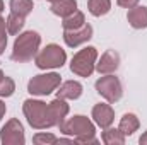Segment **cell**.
<instances>
[{
    "label": "cell",
    "mask_w": 147,
    "mask_h": 145,
    "mask_svg": "<svg viewBox=\"0 0 147 145\" xmlns=\"http://www.w3.org/2000/svg\"><path fill=\"white\" fill-rule=\"evenodd\" d=\"M96 91L101 97H105L108 103L115 104L121 99L123 96V87H121V82L118 77H115L113 73H108L105 77H99L96 80Z\"/></svg>",
    "instance_id": "cell-7"
},
{
    "label": "cell",
    "mask_w": 147,
    "mask_h": 145,
    "mask_svg": "<svg viewBox=\"0 0 147 145\" xmlns=\"http://www.w3.org/2000/svg\"><path fill=\"white\" fill-rule=\"evenodd\" d=\"M84 24H86V17H84V14H82L80 10H75L74 14L67 15V17H63V22H62V26H63V31L79 29V28H82Z\"/></svg>",
    "instance_id": "cell-18"
},
{
    "label": "cell",
    "mask_w": 147,
    "mask_h": 145,
    "mask_svg": "<svg viewBox=\"0 0 147 145\" xmlns=\"http://www.w3.org/2000/svg\"><path fill=\"white\" fill-rule=\"evenodd\" d=\"M9 7H10V12L26 17L33 12V0H10Z\"/></svg>",
    "instance_id": "cell-21"
},
{
    "label": "cell",
    "mask_w": 147,
    "mask_h": 145,
    "mask_svg": "<svg viewBox=\"0 0 147 145\" xmlns=\"http://www.w3.org/2000/svg\"><path fill=\"white\" fill-rule=\"evenodd\" d=\"M87 9L94 17L106 15L111 10V0H87Z\"/></svg>",
    "instance_id": "cell-17"
},
{
    "label": "cell",
    "mask_w": 147,
    "mask_h": 145,
    "mask_svg": "<svg viewBox=\"0 0 147 145\" xmlns=\"http://www.w3.org/2000/svg\"><path fill=\"white\" fill-rule=\"evenodd\" d=\"M98 62V50L94 46H86L74 55L70 62V70L79 77H91L96 70Z\"/></svg>",
    "instance_id": "cell-5"
},
{
    "label": "cell",
    "mask_w": 147,
    "mask_h": 145,
    "mask_svg": "<svg viewBox=\"0 0 147 145\" xmlns=\"http://www.w3.org/2000/svg\"><path fill=\"white\" fill-rule=\"evenodd\" d=\"M120 67V55L115 51V50H106L101 58L96 62V70L103 75H108V73H115Z\"/></svg>",
    "instance_id": "cell-10"
},
{
    "label": "cell",
    "mask_w": 147,
    "mask_h": 145,
    "mask_svg": "<svg viewBox=\"0 0 147 145\" xmlns=\"http://www.w3.org/2000/svg\"><path fill=\"white\" fill-rule=\"evenodd\" d=\"M2 79H3V72H2V70H0V80H2Z\"/></svg>",
    "instance_id": "cell-30"
},
{
    "label": "cell",
    "mask_w": 147,
    "mask_h": 145,
    "mask_svg": "<svg viewBox=\"0 0 147 145\" xmlns=\"http://www.w3.org/2000/svg\"><path fill=\"white\" fill-rule=\"evenodd\" d=\"M116 3L123 9H132V7L139 5V0H116Z\"/></svg>",
    "instance_id": "cell-25"
},
{
    "label": "cell",
    "mask_w": 147,
    "mask_h": 145,
    "mask_svg": "<svg viewBox=\"0 0 147 145\" xmlns=\"http://www.w3.org/2000/svg\"><path fill=\"white\" fill-rule=\"evenodd\" d=\"M127 21L134 29H146L147 28V7L144 5H135L128 9Z\"/></svg>",
    "instance_id": "cell-14"
},
{
    "label": "cell",
    "mask_w": 147,
    "mask_h": 145,
    "mask_svg": "<svg viewBox=\"0 0 147 145\" xmlns=\"http://www.w3.org/2000/svg\"><path fill=\"white\" fill-rule=\"evenodd\" d=\"M77 10V2L75 0H53L51 2V12L60 17H67Z\"/></svg>",
    "instance_id": "cell-16"
},
{
    "label": "cell",
    "mask_w": 147,
    "mask_h": 145,
    "mask_svg": "<svg viewBox=\"0 0 147 145\" xmlns=\"http://www.w3.org/2000/svg\"><path fill=\"white\" fill-rule=\"evenodd\" d=\"M48 111H50V118L53 126H60L65 121V116L69 114V104L65 103V99L57 97L51 103H48Z\"/></svg>",
    "instance_id": "cell-12"
},
{
    "label": "cell",
    "mask_w": 147,
    "mask_h": 145,
    "mask_svg": "<svg viewBox=\"0 0 147 145\" xmlns=\"http://www.w3.org/2000/svg\"><path fill=\"white\" fill-rule=\"evenodd\" d=\"M139 126H140V121H139V118L134 114V113H127V114H123L121 116V119H120V126H118V130L127 137H130V135H134L137 130H139Z\"/></svg>",
    "instance_id": "cell-15"
},
{
    "label": "cell",
    "mask_w": 147,
    "mask_h": 145,
    "mask_svg": "<svg viewBox=\"0 0 147 145\" xmlns=\"http://www.w3.org/2000/svg\"><path fill=\"white\" fill-rule=\"evenodd\" d=\"M33 142L36 145H53L58 142V138L53 133H36L33 137Z\"/></svg>",
    "instance_id": "cell-23"
},
{
    "label": "cell",
    "mask_w": 147,
    "mask_h": 145,
    "mask_svg": "<svg viewBox=\"0 0 147 145\" xmlns=\"http://www.w3.org/2000/svg\"><path fill=\"white\" fill-rule=\"evenodd\" d=\"M67 62V53L62 46L51 43L46 44L36 56H34V63L38 68L41 70H50V68H62Z\"/></svg>",
    "instance_id": "cell-3"
},
{
    "label": "cell",
    "mask_w": 147,
    "mask_h": 145,
    "mask_svg": "<svg viewBox=\"0 0 147 145\" xmlns=\"http://www.w3.org/2000/svg\"><path fill=\"white\" fill-rule=\"evenodd\" d=\"M77 144H99V140L96 137H86V138L77 140Z\"/></svg>",
    "instance_id": "cell-26"
},
{
    "label": "cell",
    "mask_w": 147,
    "mask_h": 145,
    "mask_svg": "<svg viewBox=\"0 0 147 145\" xmlns=\"http://www.w3.org/2000/svg\"><path fill=\"white\" fill-rule=\"evenodd\" d=\"M92 119L94 123L99 126V128H108L113 125L115 121V111L110 104H105V103H99L92 108Z\"/></svg>",
    "instance_id": "cell-11"
},
{
    "label": "cell",
    "mask_w": 147,
    "mask_h": 145,
    "mask_svg": "<svg viewBox=\"0 0 147 145\" xmlns=\"http://www.w3.org/2000/svg\"><path fill=\"white\" fill-rule=\"evenodd\" d=\"M3 7H5V5H3V0H0V14L3 12Z\"/></svg>",
    "instance_id": "cell-29"
},
{
    "label": "cell",
    "mask_w": 147,
    "mask_h": 145,
    "mask_svg": "<svg viewBox=\"0 0 147 145\" xmlns=\"http://www.w3.org/2000/svg\"><path fill=\"white\" fill-rule=\"evenodd\" d=\"M5 21L0 17V55L5 51V46H7V31H5Z\"/></svg>",
    "instance_id": "cell-24"
},
{
    "label": "cell",
    "mask_w": 147,
    "mask_h": 145,
    "mask_svg": "<svg viewBox=\"0 0 147 145\" xmlns=\"http://www.w3.org/2000/svg\"><path fill=\"white\" fill-rule=\"evenodd\" d=\"M48 2H53V0H48Z\"/></svg>",
    "instance_id": "cell-31"
},
{
    "label": "cell",
    "mask_w": 147,
    "mask_h": 145,
    "mask_svg": "<svg viewBox=\"0 0 147 145\" xmlns=\"http://www.w3.org/2000/svg\"><path fill=\"white\" fill-rule=\"evenodd\" d=\"M41 44V36L36 31H26L21 33L14 41V48H12V55L10 58L17 63H26L29 60H33L38 55Z\"/></svg>",
    "instance_id": "cell-1"
},
{
    "label": "cell",
    "mask_w": 147,
    "mask_h": 145,
    "mask_svg": "<svg viewBox=\"0 0 147 145\" xmlns=\"http://www.w3.org/2000/svg\"><path fill=\"white\" fill-rule=\"evenodd\" d=\"M0 142L3 145H24V126L17 118L9 119L0 130Z\"/></svg>",
    "instance_id": "cell-8"
},
{
    "label": "cell",
    "mask_w": 147,
    "mask_h": 145,
    "mask_svg": "<svg viewBox=\"0 0 147 145\" xmlns=\"http://www.w3.org/2000/svg\"><path fill=\"white\" fill-rule=\"evenodd\" d=\"M82 84L77 82V80H67L63 84L58 85V91H57V97H62V99H70V101H75L82 96Z\"/></svg>",
    "instance_id": "cell-13"
},
{
    "label": "cell",
    "mask_w": 147,
    "mask_h": 145,
    "mask_svg": "<svg viewBox=\"0 0 147 145\" xmlns=\"http://www.w3.org/2000/svg\"><path fill=\"white\" fill-rule=\"evenodd\" d=\"M101 140L106 145H123L125 144V135L116 130V128H105V132L101 133Z\"/></svg>",
    "instance_id": "cell-19"
},
{
    "label": "cell",
    "mask_w": 147,
    "mask_h": 145,
    "mask_svg": "<svg viewBox=\"0 0 147 145\" xmlns=\"http://www.w3.org/2000/svg\"><path fill=\"white\" fill-rule=\"evenodd\" d=\"M60 84H62L60 73L57 72L39 73V75H34L28 82V92L31 96H48L53 91H57Z\"/></svg>",
    "instance_id": "cell-6"
},
{
    "label": "cell",
    "mask_w": 147,
    "mask_h": 145,
    "mask_svg": "<svg viewBox=\"0 0 147 145\" xmlns=\"http://www.w3.org/2000/svg\"><path fill=\"white\" fill-rule=\"evenodd\" d=\"M14 91H16V82L10 77L3 75V79L0 80V97H10Z\"/></svg>",
    "instance_id": "cell-22"
},
{
    "label": "cell",
    "mask_w": 147,
    "mask_h": 145,
    "mask_svg": "<svg viewBox=\"0 0 147 145\" xmlns=\"http://www.w3.org/2000/svg\"><path fill=\"white\" fill-rule=\"evenodd\" d=\"M24 24H26V17H22L19 14H14V12H10V15L5 21V26H7V33L9 34H19L22 31Z\"/></svg>",
    "instance_id": "cell-20"
},
{
    "label": "cell",
    "mask_w": 147,
    "mask_h": 145,
    "mask_svg": "<svg viewBox=\"0 0 147 145\" xmlns=\"http://www.w3.org/2000/svg\"><path fill=\"white\" fill-rule=\"evenodd\" d=\"M139 144H140V145H147V132L140 137V138H139Z\"/></svg>",
    "instance_id": "cell-28"
},
{
    "label": "cell",
    "mask_w": 147,
    "mask_h": 145,
    "mask_svg": "<svg viewBox=\"0 0 147 145\" xmlns=\"http://www.w3.org/2000/svg\"><path fill=\"white\" fill-rule=\"evenodd\" d=\"M58 128H60L62 133L72 137L74 142H77V140H80V138H86V137H94V133H96L94 123H92L89 118L82 116V114L72 116L70 119L63 121Z\"/></svg>",
    "instance_id": "cell-4"
},
{
    "label": "cell",
    "mask_w": 147,
    "mask_h": 145,
    "mask_svg": "<svg viewBox=\"0 0 147 145\" xmlns=\"http://www.w3.org/2000/svg\"><path fill=\"white\" fill-rule=\"evenodd\" d=\"M92 38V26L91 24H84L79 29H72V31H63V41L69 48H77L84 43H87Z\"/></svg>",
    "instance_id": "cell-9"
},
{
    "label": "cell",
    "mask_w": 147,
    "mask_h": 145,
    "mask_svg": "<svg viewBox=\"0 0 147 145\" xmlns=\"http://www.w3.org/2000/svg\"><path fill=\"white\" fill-rule=\"evenodd\" d=\"M22 113H24L29 126L34 130H46V128L53 126L48 104L39 99H26L22 103Z\"/></svg>",
    "instance_id": "cell-2"
},
{
    "label": "cell",
    "mask_w": 147,
    "mask_h": 145,
    "mask_svg": "<svg viewBox=\"0 0 147 145\" xmlns=\"http://www.w3.org/2000/svg\"><path fill=\"white\" fill-rule=\"evenodd\" d=\"M5 111H7V108H5V104L0 101V119L3 118V114H5Z\"/></svg>",
    "instance_id": "cell-27"
}]
</instances>
